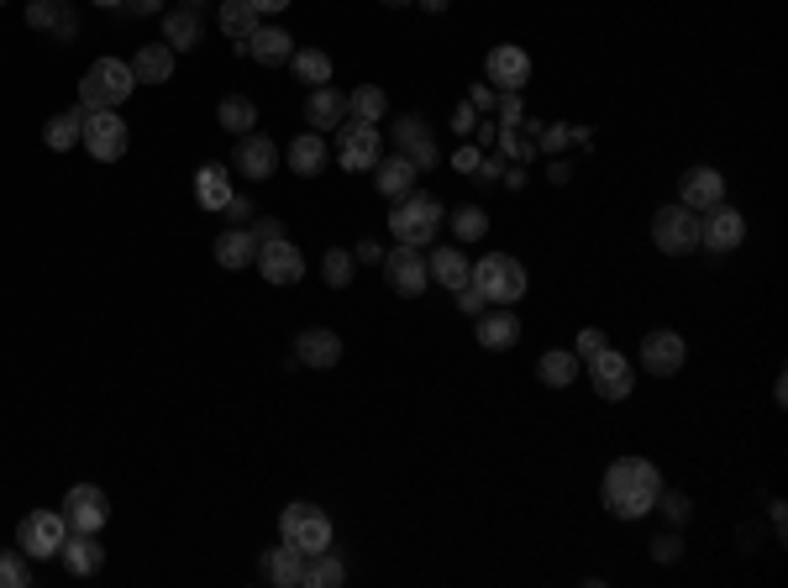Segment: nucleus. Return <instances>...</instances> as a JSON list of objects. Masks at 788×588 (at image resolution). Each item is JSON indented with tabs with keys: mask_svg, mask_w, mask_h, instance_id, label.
Returning a JSON list of instances; mask_svg holds the SVG:
<instances>
[{
	"mask_svg": "<svg viewBox=\"0 0 788 588\" xmlns=\"http://www.w3.org/2000/svg\"><path fill=\"white\" fill-rule=\"evenodd\" d=\"M242 53V58H253V64H268V69H279V64H289V53H295V37H289L285 26H258L253 37H242V43H232Z\"/></svg>",
	"mask_w": 788,
	"mask_h": 588,
	"instance_id": "18",
	"label": "nucleus"
},
{
	"mask_svg": "<svg viewBox=\"0 0 788 588\" xmlns=\"http://www.w3.org/2000/svg\"><path fill=\"white\" fill-rule=\"evenodd\" d=\"M478 342H484L489 353H510V347L521 342V321H515V310L500 306V310H489V315H478Z\"/></svg>",
	"mask_w": 788,
	"mask_h": 588,
	"instance_id": "25",
	"label": "nucleus"
},
{
	"mask_svg": "<svg viewBox=\"0 0 788 588\" xmlns=\"http://www.w3.org/2000/svg\"><path fill=\"white\" fill-rule=\"evenodd\" d=\"M336 164L353 168V174H363V168L379 164V126L374 121H342L336 126Z\"/></svg>",
	"mask_w": 788,
	"mask_h": 588,
	"instance_id": "8",
	"label": "nucleus"
},
{
	"mask_svg": "<svg viewBox=\"0 0 788 588\" xmlns=\"http://www.w3.org/2000/svg\"><path fill=\"white\" fill-rule=\"evenodd\" d=\"M589 384H595L599 400H625L631 395V363L621 353H610V347H599L589 357Z\"/></svg>",
	"mask_w": 788,
	"mask_h": 588,
	"instance_id": "15",
	"label": "nucleus"
},
{
	"mask_svg": "<svg viewBox=\"0 0 788 588\" xmlns=\"http://www.w3.org/2000/svg\"><path fill=\"white\" fill-rule=\"evenodd\" d=\"M285 5H295V0H253V11H258V16H279Z\"/></svg>",
	"mask_w": 788,
	"mask_h": 588,
	"instance_id": "55",
	"label": "nucleus"
},
{
	"mask_svg": "<svg viewBox=\"0 0 788 588\" xmlns=\"http://www.w3.org/2000/svg\"><path fill=\"white\" fill-rule=\"evenodd\" d=\"M179 5H185V11H206L211 0H179Z\"/></svg>",
	"mask_w": 788,
	"mask_h": 588,
	"instance_id": "58",
	"label": "nucleus"
},
{
	"mask_svg": "<svg viewBox=\"0 0 788 588\" xmlns=\"http://www.w3.org/2000/svg\"><path fill=\"white\" fill-rule=\"evenodd\" d=\"M64 520H69V531H100V525L111 520V499H106V489H96V484H74L69 495H64Z\"/></svg>",
	"mask_w": 788,
	"mask_h": 588,
	"instance_id": "11",
	"label": "nucleus"
},
{
	"mask_svg": "<svg viewBox=\"0 0 788 588\" xmlns=\"http://www.w3.org/2000/svg\"><path fill=\"white\" fill-rule=\"evenodd\" d=\"M384 253H389V247H379V242H358V247H353V258H358V263H368V268H379V263H384Z\"/></svg>",
	"mask_w": 788,
	"mask_h": 588,
	"instance_id": "50",
	"label": "nucleus"
},
{
	"mask_svg": "<svg viewBox=\"0 0 788 588\" xmlns=\"http://www.w3.org/2000/svg\"><path fill=\"white\" fill-rule=\"evenodd\" d=\"M421 5H426L431 16H442V11H447V5H453V0H421Z\"/></svg>",
	"mask_w": 788,
	"mask_h": 588,
	"instance_id": "57",
	"label": "nucleus"
},
{
	"mask_svg": "<svg viewBox=\"0 0 788 588\" xmlns=\"http://www.w3.org/2000/svg\"><path fill=\"white\" fill-rule=\"evenodd\" d=\"M0 588H32V567H26V552H0Z\"/></svg>",
	"mask_w": 788,
	"mask_h": 588,
	"instance_id": "42",
	"label": "nucleus"
},
{
	"mask_svg": "<svg viewBox=\"0 0 788 588\" xmlns=\"http://www.w3.org/2000/svg\"><path fill=\"white\" fill-rule=\"evenodd\" d=\"M453 164H457V168H468V174H474V168H478V153H474V147H457V158H453Z\"/></svg>",
	"mask_w": 788,
	"mask_h": 588,
	"instance_id": "56",
	"label": "nucleus"
},
{
	"mask_svg": "<svg viewBox=\"0 0 788 588\" xmlns=\"http://www.w3.org/2000/svg\"><path fill=\"white\" fill-rule=\"evenodd\" d=\"M253 211H258V206H253V200H247V195H237V189H232V200H226V206H221V215H226V221H232V226H247V221H253Z\"/></svg>",
	"mask_w": 788,
	"mask_h": 588,
	"instance_id": "46",
	"label": "nucleus"
},
{
	"mask_svg": "<svg viewBox=\"0 0 788 588\" xmlns=\"http://www.w3.org/2000/svg\"><path fill=\"white\" fill-rule=\"evenodd\" d=\"M289 168H295L300 179H315V174L326 168V137H321V132H300V137L289 142Z\"/></svg>",
	"mask_w": 788,
	"mask_h": 588,
	"instance_id": "30",
	"label": "nucleus"
},
{
	"mask_svg": "<svg viewBox=\"0 0 788 588\" xmlns=\"http://www.w3.org/2000/svg\"><path fill=\"white\" fill-rule=\"evenodd\" d=\"M215 26H221L232 43L253 37V32H258V11H253V0H221V5H215Z\"/></svg>",
	"mask_w": 788,
	"mask_h": 588,
	"instance_id": "31",
	"label": "nucleus"
},
{
	"mask_svg": "<svg viewBox=\"0 0 788 588\" xmlns=\"http://www.w3.org/2000/svg\"><path fill=\"white\" fill-rule=\"evenodd\" d=\"M289 64H295V79H300V85H332V58H326V53H321V47H295V53H289Z\"/></svg>",
	"mask_w": 788,
	"mask_h": 588,
	"instance_id": "36",
	"label": "nucleus"
},
{
	"mask_svg": "<svg viewBox=\"0 0 788 588\" xmlns=\"http://www.w3.org/2000/svg\"><path fill=\"white\" fill-rule=\"evenodd\" d=\"M132 90H137L132 64H121V58H96V64L85 69V79H79V106H85V111H116Z\"/></svg>",
	"mask_w": 788,
	"mask_h": 588,
	"instance_id": "2",
	"label": "nucleus"
},
{
	"mask_svg": "<svg viewBox=\"0 0 788 588\" xmlns=\"http://www.w3.org/2000/svg\"><path fill=\"white\" fill-rule=\"evenodd\" d=\"M442 226V200L436 195H415L406 189L400 200H395V211H389V232L400 236L406 247H426L431 236Z\"/></svg>",
	"mask_w": 788,
	"mask_h": 588,
	"instance_id": "4",
	"label": "nucleus"
},
{
	"mask_svg": "<svg viewBox=\"0 0 788 588\" xmlns=\"http://www.w3.org/2000/svg\"><path fill=\"white\" fill-rule=\"evenodd\" d=\"M74 0H32L26 5V26H43V32H53V26L64 22V11H69Z\"/></svg>",
	"mask_w": 788,
	"mask_h": 588,
	"instance_id": "43",
	"label": "nucleus"
},
{
	"mask_svg": "<svg viewBox=\"0 0 788 588\" xmlns=\"http://www.w3.org/2000/svg\"><path fill=\"white\" fill-rule=\"evenodd\" d=\"M379 268H384V279H389V289H395V295H406V300H415V295H421V289L431 284L421 247H406V242H400L395 253H384Z\"/></svg>",
	"mask_w": 788,
	"mask_h": 588,
	"instance_id": "10",
	"label": "nucleus"
},
{
	"mask_svg": "<svg viewBox=\"0 0 788 588\" xmlns=\"http://www.w3.org/2000/svg\"><path fill=\"white\" fill-rule=\"evenodd\" d=\"M453 295H457V310H463V315H484V306H489V300L478 295V284H463Z\"/></svg>",
	"mask_w": 788,
	"mask_h": 588,
	"instance_id": "49",
	"label": "nucleus"
},
{
	"mask_svg": "<svg viewBox=\"0 0 788 588\" xmlns=\"http://www.w3.org/2000/svg\"><path fill=\"white\" fill-rule=\"evenodd\" d=\"M342 578H347V567L336 563L332 546H326V552L306 557V578H300V588H342Z\"/></svg>",
	"mask_w": 788,
	"mask_h": 588,
	"instance_id": "37",
	"label": "nucleus"
},
{
	"mask_svg": "<svg viewBox=\"0 0 788 588\" xmlns=\"http://www.w3.org/2000/svg\"><path fill=\"white\" fill-rule=\"evenodd\" d=\"M384 5H410V0H384Z\"/></svg>",
	"mask_w": 788,
	"mask_h": 588,
	"instance_id": "60",
	"label": "nucleus"
},
{
	"mask_svg": "<svg viewBox=\"0 0 788 588\" xmlns=\"http://www.w3.org/2000/svg\"><path fill=\"white\" fill-rule=\"evenodd\" d=\"M53 37H58V43H74V37H79V22H74V11H64V22L53 26Z\"/></svg>",
	"mask_w": 788,
	"mask_h": 588,
	"instance_id": "53",
	"label": "nucleus"
},
{
	"mask_svg": "<svg viewBox=\"0 0 788 588\" xmlns=\"http://www.w3.org/2000/svg\"><path fill=\"white\" fill-rule=\"evenodd\" d=\"M342 121H347V95L332 90V85H315V90L306 95V126L326 137V132H336Z\"/></svg>",
	"mask_w": 788,
	"mask_h": 588,
	"instance_id": "21",
	"label": "nucleus"
},
{
	"mask_svg": "<svg viewBox=\"0 0 788 588\" xmlns=\"http://www.w3.org/2000/svg\"><path fill=\"white\" fill-rule=\"evenodd\" d=\"M426 274L442 284V289H463V284H468V274H474V263L463 258V242H457V247H431Z\"/></svg>",
	"mask_w": 788,
	"mask_h": 588,
	"instance_id": "26",
	"label": "nucleus"
},
{
	"mask_svg": "<svg viewBox=\"0 0 788 588\" xmlns=\"http://www.w3.org/2000/svg\"><path fill=\"white\" fill-rule=\"evenodd\" d=\"M232 168H237V174H247L253 185H258V179H268V174L279 168V147H274V137H263V132H247V137H237Z\"/></svg>",
	"mask_w": 788,
	"mask_h": 588,
	"instance_id": "17",
	"label": "nucleus"
},
{
	"mask_svg": "<svg viewBox=\"0 0 788 588\" xmlns=\"http://www.w3.org/2000/svg\"><path fill=\"white\" fill-rule=\"evenodd\" d=\"M468 106H474V111H484V106H495V90H489V85H474V95H468Z\"/></svg>",
	"mask_w": 788,
	"mask_h": 588,
	"instance_id": "54",
	"label": "nucleus"
},
{
	"mask_svg": "<svg viewBox=\"0 0 788 588\" xmlns=\"http://www.w3.org/2000/svg\"><path fill=\"white\" fill-rule=\"evenodd\" d=\"M253 258H258V247H253L247 226H226V232L215 236V263L221 268H247Z\"/></svg>",
	"mask_w": 788,
	"mask_h": 588,
	"instance_id": "33",
	"label": "nucleus"
},
{
	"mask_svg": "<svg viewBox=\"0 0 788 588\" xmlns=\"http://www.w3.org/2000/svg\"><path fill=\"white\" fill-rule=\"evenodd\" d=\"M96 5H106V11H116V5H121V0H96Z\"/></svg>",
	"mask_w": 788,
	"mask_h": 588,
	"instance_id": "59",
	"label": "nucleus"
},
{
	"mask_svg": "<svg viewBox=\"0 0 788 588\" xmlns=\"http://www.w3.org/2000/svg\"><path fill=\"white\" fill-rule=\"evenodd\" d=\"M258 573L274 588H300V578H306V557H300L295 546L279 542V546H268V552L258 557Z\"/></svg>",
	"mask_w": 788,
	"mask_h": 588,
	"instance_id": "24",
	"label": "nucleus"
},
{
	"mask_svg": "<svg viewBox=\"0 0 788 588\" xmlns=\"http://www.w3.org/2000/svg\"><path fill=\"white\" fill-rule=\"evenodd\" d=\"M684 357H689V347H684V336H678V331L657 326V331H646L642 336V368L646 374L673 378L678 368H684Z\"/></svg>",
	"mask_w": 788,
	"mask_h": 588,
	"instance_id": "12",
	"label": "nucleus"
},
{
	"mask_svg": "<svg viewBox=\"0 0 788 588\" xmlns=\"http://www.w3.org/2000/svg\"><path fill=\"white\" fill-rule=\"evenodd\" d=\"M453 132L457 137H468V132H474V106H457L453 111Z\"/></svg>",
	"mask_w": 788,
	"mask_h": 588,
	"instance_id": "52",
	"label": "nucleus"
},
{
	"mask_svg": "<svg viewBox=\"0 0 788 588\" xmlns=\"http://www.w3.org/2000/svg\"><path fill=\"white\" fill-rule=\"evenodd\" d=\"M384 111H389V100H384L379 85H358V90L347 95V117L353 121H374V126H379Z\"/></svg>",
	"mask_w": 788,
	"mask_h": 588,
	"instance_id": "38",
	"label": "nucleus"
},
{
	"mask_svg": "<svg viewBox=\"0 0 788 588\" xmlns=\"http://www.w3.org/2000/svg\"><path fill=\"white\" fill-rule=\"evenodd\" d=\"M684 557V542H678V531H663L657 542H652V563H678Z\"/></svg>",
	"mask_w": 788,
	"mask_h": 588,
	"instance_id": "47",
	"label": "nucleus"
},
{
	"mask_svg": "<svg viewBox=\"0 0 788 588\" xmlns=\"http://www.w3.org/2000/svg\"><path fill=\"white\" fill-rule=\"evenodd\" d=\"M58 557H64V567H69L74 578H96L100 567H106V546L96 542V531H69Z\"/></svg>",
	"mask_w": 788,
	"mask_h": 588,
	"instance_id": "22",
	"label": "nucleus"
},
{
	"mask_svg": "<svg viewBox=\"0 0 788 588\" xmlns=\"http://www.w3.org/2000/svg\"><path fill=\"white\" fill-rule=\"evenodd\" d=\"M484 74H489V85H500L504 95H521V85L531 79V58H525V47L500 43V47H489Z\"/></svg>",
	"mask_w": 788,
	"mask_h": 588,
	"instance_id": "14",
	"label": "nucleus"
},
{
	"mask_svg": "<svg viewBox=\"0 0 788 588\" xmlns=\"http://www.w3.org/2000/svg\"><path fill=\"white\" fill-rule=\"evenodd\" d=\"M599 347H604V331H599V326H584V331H578V342H574V357H578V363H589Z\"/></svg>",
	"mask_w": 788,
	"mask_h": 588,
	"instance_id": "48",
	"label": "nucleus"
},
{
	"mask_svg": "<svg viewBox=\"0 0 788 588\" xmlns=\"http://www.w3.org/2000/svg\"><path fill=\"white\" fill-rule=\"evenodd\" d=\"M652 510H663L668 525H684V520L693 515V499L684 495V489H657V504H652Z\"/></svg>",
	"mask_w": 788,
	"mask_h": 588,
	"instance_id": "44",
	"label": "nucleus"
},
{
	"mask_svg": "<svg viewBox=\"0 0 788 588\" xmlns=\"http://www.w3.org/2000/svg\"><path fill=\"white\" fill-rule=\"evenodd\" d=\"M336 357H342V336L326 326H311L295 336V363H306V368H336Z\"/></svg>",
	"mask_w": 788,
	"mask_h": 588,
	"instance_id": "23",
	"label": "nucleus"
},
{
	"mask_svg": "<svg viewBox=\"0 0 788 588\" xmlns=\"http://www.w3.org/2000/svg\"><path fill=\"white\" fill-rule=\"evenodd\" d=\"M678 200L689 206V211H710L725 200V179H720V168H684V179H678Z\"/></svg>",
	"mask_w": 788,
	"mask_h": 588,
	"instance_id": "19",
	"label": "nucleus"
},
{
	"mask_svg": "<svg viewBox=\"0 0 788 588\" xmlns=\"http://www.w3.org/2000/svg\"><path fill=\"white\" fill-rule=\"evenodd\" d=\"M358 274V258H353V247H326V258H321V279L332 284V289H347Z\"/></svg>",
	"mask_w": 788,
	"mask_h": 588,
	"instance_id": "39",
	"label": "nucleus"
},
{
	"mask_svg": "<svg viewBox=\"0 0 788 588\" xmlns=\"http://www.w3.org/2000/svg\"><path fill=\"white\" fill-rule=\"evenodd\" d=\"M279 542L295 546L300 557H315V552L332 546V515H326L321 504L295 499V504H285V515H279Z\"/></svg>",
	"mask_w": 788,
	"mask_h": 588,
	"instance_id": "3",
	"label": "nucleus"
},
{
	"mask_svg": "<svg viewBox=\"0 0 788 588\" xmlns=\"http://www.w3.org/2000/svg\"><path fill=\"white\" fill-rule=\"evenodd\" d=\"M43 142H48L53 153H69L74 142H85V106H74V111H64V117H53L48 126H43Z\"/></svg>",
	"mask_w": 788,
	"mask_h": 588,
	"instance_id": "34",
	"label": "nucleus"
},
{
	"mask_svg": "<svg viewBox=\"0 0 788 588\" xmlns=\"http://www.w3.org/2000/svg\"><path fill=\"white\" fill-rule=\"evenodd\" d=\"M415 174H421V168L410 164L406 153H389V158H379V164H374V179H379V195H389V200H400L406 189H415Z\"/></svg>",
	"mask_w": 788,
	"mask_h": 588,
	"instance_id": "28",
	"label": "nucleus"
},
{
	"mask_svg": "<svg viewBox=\"0 0 788 588\" xmlns=\"http://www.w3.org/2000/svg\"><path fill=\"white\" fill-rule=\"evenodd\" d=\"M447 221H453L457 242H478V236H489V215H484V206H457Z\"/></svg>",
	"mask_w": 788,
	"mask_h": 588,
	"instance_id": "41",
	"label": "nucleus"
},
{
	"mask_svg": "<svg viewBox=\"0 0 788 588\" xmlns=\"http://www.w3.org/2000/svg\"><path fill=\"white\" fill-rule=\"evenodd\" d=\"M200 37H206V26H200V11H164V43L174 47V53H190V47H200Z\"/></svg>",
	"mask_w": 788,
	"mask_h": 588,
	"instance_id": "29",
	"label": "nucleus"
},
{
	"mask_svg": "<svg viewBox=\"0 0 788 588\" xmlns=\"http://www.w3.org/2000/svg\"><path fill=\"white\" fill-rule=\"evenodd\" d=\"M85 147L96 164H116L126 153V121L116 111H85Z\"/></svg>",
	"mask_w": 788,
	"mask_h": 588,
	"instance_id": "9",
	"label": "nucleus"
},
{
	"mask_svg": "<svg viewBox=\"0 0 788 588\" xmlns=\"http://www.w3.org/2000/svg\"><path fill=\"white\" fill-rule=\"evenodd\" d=\"M195 200H200V211H221L226 200H232V179H226V168L221 164H206L195 174Z\"/></svg>",
	"mask_w": 788,
	"mask_h": 588,
	"instance_id": "32",
	"label": "nucleus"
},
{
	"mask_svg": "<svg viewBox=\"0 0 788 588\" xmlns=\"http://www.w3.org/2000/svg\"><path fill=\"white\" fill-rule=\"evenodd\" d=\"M389 132H395V147H400L415 168H431L436 158H442V153H436V137H431V126L421 117H400Z\"/></svg>",
	"mask_w": 788,
	"mask_h": 588,
	"instance_id": "20",
	"label": "nucleus"
},
{
	"mask_svg": "<svg viewBox=\"0 0 788 588\" xmlns=\"http://www.w3.org/2000/svg\"><path fill=\"white\" fill-rule=\"evenodd\" d=\"M253 263H258V274L268 284H300V274H306V258H300V247H295L289 236H279V242H263Z\"/></svg>",
	"mask_w": 788,
	"mask_h": 588,
	"instance_id": "16",
	"label": "nucleus"
},
{
	"mask_svg": "<svg viewBox=\"0 0 788 588\" xmlns=\"http://www.w3.org/2000/svg\"><path fill=\"white\" fill-rule=\"evenodd\" d=\"M468 284H478V295H484L489 306H515L525 295V268L510 258V253H489V258L474 263Z\"/></svg>",
	"mask_w": 788,
	"mask_h": 588,
	"instance_id": "5",
	"label": "nucleus"
},
{
	"mask_svg": "<svg viewBox=\"0 0 788 588\" xmlns=\"http://www.w3.org/2000/svg\"><path fill=\"white\" fill-rule=\"evenodd\" d=\"M536 374H542V384H552V389H568V384L578 378V357L574 353H542Z\"/></svg>",
	"mask_w": 788,
	"mask_h": 588,
	"instance_id": "40",
	"label": "nucleus"
},
{
	"mask_svg": "<svg viewBox=\"0 0 788 588\" xmlns=\"http://www.w3.org/2000/svg\"><path fill=\"white\" fill-rule=\"evenodd\" d=\"M741 236H746V221H741V211H731L725 200L699 215V242H704L710 253H736Z\"/></svg>",
	"mask_w": 788,
	"mask_h": 588,
	"instance_id": "13",
	"label": "nucleus"
},
{
	"mask_svg": "<svg viewBox=\"0 0 788 588\" xmlns=\"http://www.w3.org/2000/svg\"><path fill=\"white\" fill-rule=\"evenodd\" d=\"M132 74H137V85H168V79H174V47L143 43L137 58H132Z\"/></svg>",
	"mask_w": 788,
	"mask_h": 588,
	"instance_id": "27",
	"label": "nucleus"
},
{
	"mask_svg": "<svg viewBox=\"0 0 788 588\" xmlns=\"http://www.w3.org/2000/svg\"><path fill=\"white\" fill-rule=\"evenodd\" d=\"M215 121H221L232 137H247V132L258 126V106H253L247 95H226V100L215 106Z\"/></svg>",
	"mask_w": 788,
	"mask_h": 588,
	"instance_id": "35",
	"label": "nucleus"
},
{
	"mask_svg": "<svg viewBox=\"0 0 788 588\" xmlns=\"http://www.w3.org/2000/svg\"><path fill=\"white\" fill-rule=\"evenodd\" d=\"M64 536H69L64 510H32V515H22V525H16V546H22L26 557H37V563L58 557V552H64Z\"/></svg>",
	"mask_w": 788,
	"mask_h": 588,
	"instance_id": "6",
	"label": "nucleus"
},
{
	"mask_svg": "<svg viewBox=\"0 0 788 588\" xmlns=\"http://www.w3.org/2000/svg\"><path fill=\"white\" fill-rule=\"evenodd\" d=\"M657 489H663V478L646 457H621L604 473V510L615 520H642L657 504Z\"/></svg>",
	"mask_w": 788,
	"mask_h": 588,
	"instance_id": "1",
	"label": "nucleus"
},
{
	"mask_svg": "<svg viewBox=\"0 0 788 588\" xmlns=\"http://www.w3.org/2000/svg\"><path fill=\"white\" fill-rule=\"evenodd\" d=\"M652 242H657V253H668V258H684L699 247V211H689L684 200L678 206H663V211L652 215Z\"/></svg>",
	"mask_w": 788,
	"mask_h": 588,
	"instance_id": "7",
	"label": "nucleus"
},
{
	"mask_svg": "<svg viewBox=\"0 0 788 588\" xmlns=\"http://www.w3.org/2000/svg\"><path fill=\"white\" fill-rule=\"evenodd\" d=\"M247 236H253V247L279 242V236H285V221H279V215H253V221H247Z\"/></svg>",
	"mask_w": 788,
	"mask_h": 588,
	"instance_id": "45",
	"label": "nucleus"
},
{
	"mask_svg": "<svg viewBox=\"0 0 788 588\" xmlns=\"http://www.w3.org/2000/svg\"><path fill=\"white\" fill-rule=\"evenodd\" d=\"M126 5V16H158L164 11V0H121Z\"/></svg>",
	"mask_w": 788,
	"mask_h": 588,
	"instance_id": "51",
	"label": "nucleus"
}]
</instances>
